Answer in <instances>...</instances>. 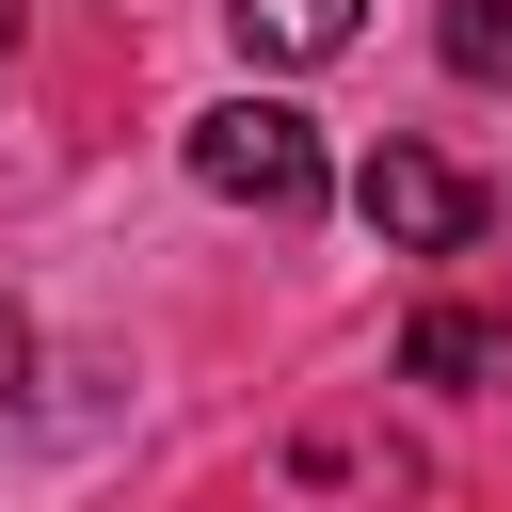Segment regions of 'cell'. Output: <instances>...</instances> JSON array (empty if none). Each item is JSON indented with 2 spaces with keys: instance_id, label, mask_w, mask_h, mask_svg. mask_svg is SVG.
<instances>
[{
  "instance_id": "1",
  "label": "cell",
  "mask_w": 512,
  "mask_h": 512,
  "mask_svg": "<svg viewBox=\"0 0 512 512\" xmlns=\"http://www.w3.org/2000/svg\"><path fill=\"white\" fill-rule=\"evenodd\" d=\"M192 176H208L224 208H256V224H320V192H336V160H320V128H304L288 96L192 112Z\"/></svg>"
},
{
  "instance_id": "2",
  "label": "cell",
  "mask_w": 512,
  "mask_h": 512,
  "mask_svg": "<svg viewBox=\"0 0 512 512\" xmlns=\"http://www.w3.org/2000/svg\"><path fill=\"white\" fill-rule=\"evenodd\" d=\"M352 208H368V240H400V256H464V240H480V176L432 160V144H368V160H352Z\"/></svg>"
},
{
  "instance_id": "3",
  "label": "cell",
  "mask_w": 512,
  "mask_h": 512,
  "mask_svg": "<svg viewBox=\"0 0 512 512\" xmlns=\"http://www.w3.org/2000/svg\"><path fill=\"white\" fill-rule=\"evenodd\" d=\"M224 16H240L256 64H336V48L368 32V0H224Z\"/></svg>"
},
{
  "instance_id": "4",
  "label": "cell",
  "mask_w": 512,
  "mask_h": 512,
  "mask_svg": "<svg viewBox=\"0 0 512 512\" xmlns=\"http://www.w3.org/2000/svg\"><path fill=\"white\" fill-rule=\"evenodd\" d=\"M400 368H416V384H496V368H512V320H480V304H432V320L400 336Z\"/></svg>"
},
{
  "instance_id": "5",
  "label": "cell",
  "mask_w": 512,
  "mask_h": 512,
  "mask_svg": "<svg viewBox=\"0 0 512 512\" xmlns=\"http://www.w3.org/2000/svg\"><path fill=\"white\" fill-rule=\"evenodd\" d=\"M432 48H448V80H512V0H448Z\"/></svg>"
},
{
  "instance_id": "6",
  "label": "cell",
  "mask_w": 512,
  "mask_h": 512,
  "mask_svg": "<svg viewBox=\"0 0 512 512\" xmlns=\"http://www.w3.org/2000/svg\"><path fill=\"white\" fill-rule=\"evenodd\" d=\"M16 400H32V320L0 304V416H16Z\"/></svg>"
}]
</instances>
